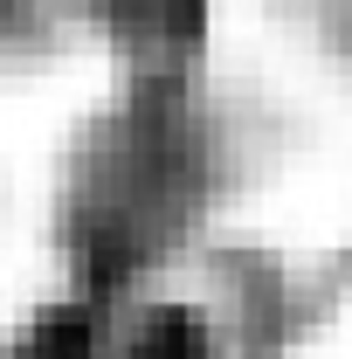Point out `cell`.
<instances>
[{"label":"cell","mask_w":352,"mask_h":359,"mask_svg":"<svg viewBox=\"0 0 352 359\" xmlns=\"http://www.w3.org/2000/svg\"><path fill=\"white\" fill-rule=\"evenodd\" d=\"M97 359H215V339L187 304H145L111 346H97Z\"/></svg>","instance_id":"2"},{"label":"cell","mask_w":352,"mask_h":359,"mask_svg":"<svg viewBox=\"0 0 352 359\" xmlns=\"http://www.w3.org/2000/svg\"><path fill=\"white\" fill-rule=\"evenodd\" d=\"M132 76H194L208 42V0H97Z\"/></svg>","instance_id":"1"},{"label":"cell","mask_w":352,"mask_h":359,"mask_svg":"<svg viewBox=\"0 0 352 359\" xmlns=\"http://www.w3.org/2000/svg\"><path fill=\"white\" fill-rule=\"evenodd\" d=\"M35 21H48V0H0V55L21 42Z\"/></svg>","instance_id":"3"}]
</instances>
